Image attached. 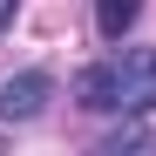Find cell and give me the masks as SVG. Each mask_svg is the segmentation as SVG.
Here are the masks:
<instances>
[{
  "label": "cell",
  "mask_w": 156,
  "mask_h": 156,
  "mask_svg": "<svg viewBox=\"0 0 156 156\" xmlns=\"http://www.w3.org/2000/svg\"><path fill=\"white\" fill-rule=\"evenodd\" d=\"M75 102L95 115H143L156 109V48H115L75 75Z\"/></svg>",
  "instance_id": "cell-1"
},
{
  "label": "cell",
  "mask_w": 156,
  "mask_h": 156,
  "mask_svg": "<svg viewBox=\"0 0 156 156\" xmlns=\"http://www.w3.org/2000/svg\"><path fill=\"white\" fill-rule=\"evenodd\" d=\"M48 102H55V75L48 68H20L0 82V122H34Z\"/></svg>",
  "instance_id": "cell-2"
},
{
  "label": "cell",
  "mask_w": 156,
  "mask_h": 156,
  "mask_svg": "<svg viewBox=\"0 0 156 156\" xmlns=\"http://www.w3.org/2000/svg\"><path fill=\"white\" fill-rule=\"evenodd\" d=\"M136 20H143V0H95V34L102 41H122Z\"/></svg>",
  "instance_id": "cell-3"
},
{
  "label": "cell",
  "mask_w": 156,
  "mask_h": 156,
  "mask_svg": "<svg viewBox=\"0 0 156 156\" xmlns=\"http://www.w3.org/2000/svg\"><path fill=\"white\" fill-rule=\"evenodd\" d=\"M143 143H156V136H149V129H136V122H122V129H115V136L102 143V149L115 156V149H143Z\"/></svg>",
  "instance_id": "cell-4"
},
{
  "label": "cell",
  "mask_w": 156,
  "mask_h": 156,
  "mask_svg": "<svg viewBox=\"0 0 156 156\" xmlns=\"http://www.w3.org/2000/svg\"><path fill=\"white\" fill-rule=\"evenodd\" d=\"M14 14H20V0H0V34L14 27Z\"/></svg>",
  "instance_id": "cell-5"
}]
</instances>
